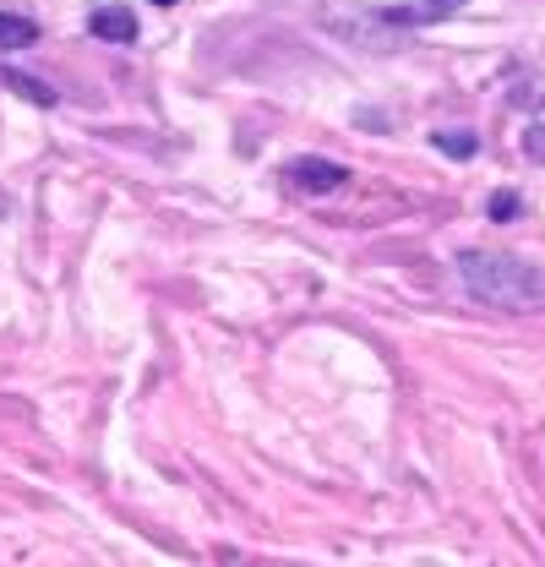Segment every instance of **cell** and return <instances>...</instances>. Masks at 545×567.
<instances>
[{"label": "cell", "mask_w": 545, "mask_h": 567, "mask_svg": "<svg viewBox=\"0 0 545 567\" xmlns=\"http://www.w3.org/2000/svg\"><path fill=\"white\" fill-rule=\"evenodd\" d=\"M289 181L300 186V192H333L349 181V169L343 164H328V158H300L295 169H289Z\"/></svg>", "instance_id": "3"}, {"label": "cell", "mask_w": 545, "mask_h": 567, "mask_svg": "<svg viewBox=\"0 0 545 567\" xmlns=\"http://www.w3.org/2000/svg\"><path fill=\"white\" fill-rule=\"evenodd\" d=\"M0 87H11L17 99H28V104H39V110H55V104H61V93H55L50 82H39V76H28V71H17V66H0Z\"/></svg>", "instance_id": "4"}, {"label": "cell", "mask_w": 545, "mask_h": 567, "mask_svg": "<svg viewBox=\"0 0 545 567\" xmlns=\"http://www.w3.org/2000/svg\"><path fill=\"white\" fill-rule=\"evenodd\" d=\"M459 279L475 300L496 306V311H541L545 306L541 268H529L524 257H507V251H459Z\"/></svg>", "instance_id": "1"}, {"label": "cell", "mask_w": 545, "mask_h": 567, "mask_svg": "<svg viewBox=\"0 0 545 567\" xmlns=\"http://www.w3.org/2000/svg\"><path fill=\"white\" fill-rule=\"evenodd\" d=\"M431 147L448 153V158H475L480 153V142L470 137V132H431Z\"/></svg>", "instance_id": "6"}, {"label": "cell", "mask_w": 545, "mask_h": 567, "mask_svg": "<svg viewBox=\"0 0 545 567\" xmlns=\"http://www.w3.org/2000/svg\"><path fill=\"white\" fill-rule=\"evenodd\" d=\"M153 6H175V0H153Z\"/></svg>", "instance_id": "8"}, {"label": "cell", "mask_w": 545, "mask_h": 567, "mask_svg": "<svg viewBox=\"0 0 545 567\" xmlns=\"http://www.w3.org/2000/svg\"><path fill=\"white\" fill-rule=\"evenodd\" d=\"M485 213H491L496 224H513V218H518V197H513V192H496V197L485 203Z\"/></svg>", "instance_id": "7"}, {"label": "cell", "mask_w": 545, "mask_h": 567, "mask_svg": "<svg viewBox=\"0 0 545 567\" xmlns=\"http://www.w3.org/2000/svg\"><path fill=\"white\" fill-rule=\"evenodd\" d=\"M33 44H39V22L17 17V11H0V50H33Z\"/></svg>", "instance_id": "5"}, {"label": "cell", "mask_w": 545, "mask_h": 567, "mask_svg": "<svg viewBox=\"0 0 545 567\" xmlns=\"http://www.w3.org/2000/svg\"><path fill=\"white\" fill-rule=\"evenodd\" d=\"M88 33L93 39H104V44H132L136 39V17L126 6H104V11H93L88 17Z\"/></svg>", "instance_id": "2"}]
</instances>
